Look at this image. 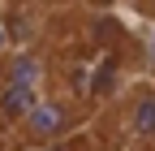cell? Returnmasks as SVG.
Listing matches in <instances>:
<instances>
[{
    "mask_svg": "<svg viewBox=\"0 0 155 151\" xmlns=\"http://www.w3.org/2000/svg\"><path fill=\"white\" fill-rule=\"evenodd\" d=\"M78 121H82V108L69 91H43L17 125H22V138L30 147H52V143L73 138Z\"/></svg>",
    "mask_w": 155,
    "mask_h": 151,
    "instance_id": "1",
    "label": "cell"
},
{
    "mask_svg": "<svg viewBox=\"0 0 155 151\" xmlns=\"http://www.w3.org/2000/svg\"><path fill=\"white\" fill-rule=\"evenodd\" d=\"M116 129L129 138V143H155V82H138L129 86L121 104H116Z\"/></svg>",
    "mask_w": 155,
    "mask_h": 151,
    "instance_id": "2",
    "label": "cell"
},
{
    "mask_svg": "<svg viewBox=\"0 0 155 151\" xmlns=\"http://www.w3.org/2000/svg\"><path fill=\"white\" fill-rule=\"evenodd\" d=\"M5 86H17V91H26V95H43V91H52L48 86V65L39 61L35 52H17L13 61H9Z\"/></svg>",
    "mask_w": 155,
    "mask_h": 151,
    "instance_id": "3",
    "label": "cell"
},
{
    "mask_svg": "<svg viewBox=\"0 0 155 151\" xmlns=\"http://www.w3.org/2000/svg\"><path fill=\"white\" fill-rule=\"evenodd\" d=\"M43 151H91L86 143H73V138H65V143H52V147H43Z\"/></svg>",
    "mask_w": 155,
    "mask_h": 151,
    "instance_id": "4",
    "label": "cell"
},
{
    "mask_svg": "<svg viewBox=\"0 0 155 151\" xmlns=\"http://www.w3.org/2000/svg\"><path fill=\"white\" fill-rule=\"evenodd\" d=\"M138 5H142V9H155V0H138Z\"/></svg>",
    "mask_w": 155,
    "mask_h": 151,
    "instance_id": "5",
    "label": "cell"
}]
</instances>
